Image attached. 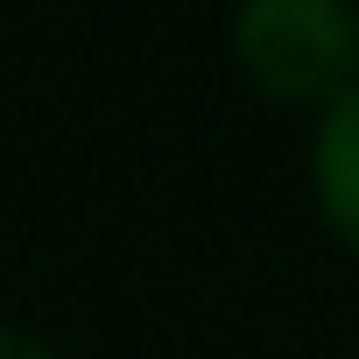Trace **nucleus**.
I'll list each match as a JSON object with an SVG mask.
<instances>
[{"label":"nucleus","instance_id":"f257e3e1","mask_svg":"<svg viewBox=\"0 0 359 359\" xmlns=\"http://www.w3.org/2000/svg\"><path fill=\"white\" fill-rule=\"evenodd\" d=\"M226 50L254 99L317 120L359 85V0H233Z\"/></svg>","mask_w":359,"mask_h":359},{"label":"nucleus","instance_id":"f03ea898","mask_svg":"<svg viewBox=\"0 0 359 359\" xmlns=\"http://www.w3.org/2000/svg\"><path fill=\"white\" fill-rule=\"evenodd\" d=\"M310 205L324 233L359 261V85L310 120Z\"/></svg>","mask_w":359,"mask_h":359},{"label":"nucleus","instance_id":"7ed1b4c3","mask_svg":"<svg viewBox=\"0 0 359 359\" xmlns=\"http://www.w3.org/2000/svg\"><path fill=\"white\" fill-rule=\"evenodd\" d=\"M0 359H57V345L22 331V324H0Z\"/></svg>","mask_w":359,"mask_h":359}]
</instances>
